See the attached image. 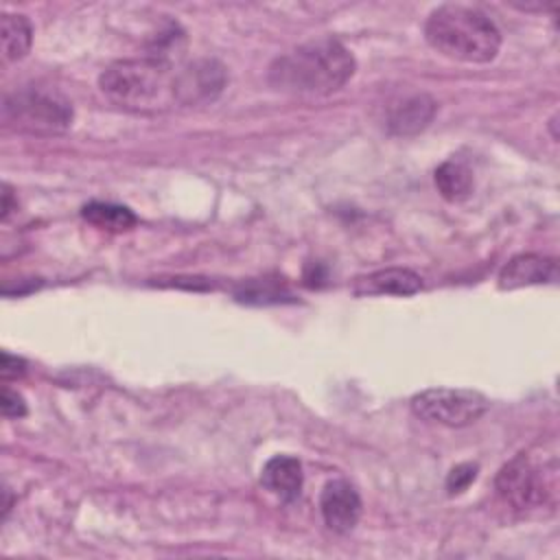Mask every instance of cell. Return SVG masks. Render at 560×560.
Returning <instances> with one entry per match:
<instances>
[{
  "mask_svg": "<svg viewBox=\"0 0 560 560\" xmlns=\"http://www.w3.org/2000/svg\"><path fill=\"white\" fill-rule=\"evenodd\" d=\"M225 68L217 59H197L177 70L179 107L212 103L225 88Z\"/></svg>",
  "mask_w": 560,
  "mask_h": 560,
  "instance_id": "obj_7",
  "label": "cell"
},
{
  "mask_svg": "<svg viewBox=\"0 0 560 560\" xmlns=\"http://www.w3.org/2000/svg\"><path fill=\"white\" fill-rule=\"evenodd\" d=\"M319 512L328 529L348 534L361 518V497L346 479H332L324 486L319 497Z\"/></svg>",
  "mask_w": 560,
  "mask_h": 560,
  "instance_id": "obj_8",
  "label": "cell"
},
{
  "mask_svg": "<svg viewBox=\"0 0 560 560\" xmlns=\"http://www.w3.org/2000/svg\"><path fill=\"white\" fill-rule=\"evenodd\" d=\"M477 477V464H459L446 477V490L451 494L464 492Z\"/></svg>",
  "mask_w": 560,
  "mask_h": 560,
  "instance_id": "obj_16",
  "label": "cell"
},
{
  "mask_svg": "<svg viewBox=\"0 0 560 560\" xmlns=\"http://www.w3.org/2000/svg\"><path fill=\"white\" fill-rule=\"evenodd\" d=\"M0 374H2L4 381L24 374V361L18 359V357H11L9 352H2V368H0Z\"/></svg>",
  "mask_w": 560,
  "mask_h": 560,
  "instance_id": "obj_18",
  "label": "cell"
},
{
  "mask_svg": "<svg viewBox=\"0 0 560 560\" xmlns=\"http://www.w3.org/2000/svg\"><path fill=\"white\" fill-rule=\"evenodd\" d=\"M558 276V267L553 258L540 256V254H521L514 256L499 273V287L501 289H521L529 284H542L553 282Z\"/></svg>",
  "mask_w": 560,
  "mask_h": 560,
  "instance_id": "obj_10",
  "label": "cell"
},
{
  "mask_svg": "<svg viewBox=\"0 0 560 560\" xmlns=\"http://www.w3.org/2000/svg\"><path fill=\"white\" fill-rule=\"evenodd\" d=\"M435 186L446 201H464L475 186L472 171L459 160H446L435 171Z\"/></svg>",
  "mask_w": 560,
  "mask_h": 560,
  "instance_id": "obj_13",
  "label": "cell"
},
{
  "mask_svg": "<svg viewBox=\"0 0 560 560\" xmlns=\"http://www.w3.org/2000/svg\"><path fill=\"white\" fill-rule=\"evenodd\" d=\"M422 289V280L411 269L389 267L359 280L357 295H413Z\"/></svg>",
  "mask_w": 560,
  "mask_h": 560,
  "instance_id": "obj_12",
  "label": "cell"
},
{
  "mask_svg": "<svg viewBox=\"0 0 560 560\" xmlns=\"http://www.w3.org/2000/svg\"><path fill=\"white\" fill-rule=\"evenodd\" d=\"M488 409V398L475 389L433 387L418 392L411 398V411L435 424L466 427L479 420Z\"/></svg>",
  "mask_w": 560,
  "mask_h": 560,
  "instance_id": "obj_6",
  "label": "cell"
},
{
  "mask_svg": "<svg viewBox=\"0 0 560 560\" xmlns=\"http://www.w3.org/2000/svg\"><path fill=\"white\" fill-rule=\"evenodd\" d=\"M177 70L171 61L158 57L120 59L109 63L101 77V92L122 109L138 114H160L179 107Z\"/></svg>",
  "mask_w": 560,
  "mask_h": 560,
  "instance_id": "obj_2",
  "label": "cell"
},
{
  "mask_svg": "<svg viewBox=\"0 0 560 560\" xmlns=\"http://www.w3.org/2000/svg\"><path fill=\"white\" fill-rule=\"evenodd\" d=\"M438 103L422 92L407 94L389 105L387 109V129L394 136H416L420 133L435 116Z\"/></svg>",
  "mask_w": 560,
  "mask_h": 560,
  "instance_id": "obj_9",
  "label": "cell"
},
{
  "mask_svg": "<svg viewBox=\"0 0 560 560\" xmlns=\"http://www.w3.org/2000/svg\"><path fill=\"white\" fill-rule=\"evenodd\" d=\"M0 37H2V57H4V61H18L31 48V39H33L31 22L24 15L2 13Z\"/></svg>",
  "mask_w": 560,
  "mask_h": 560,
  "instance_id": "obj_14",
  "label": "cell"
},
{
  "mask_svg": "<svg viewBox=\"0 0 560 560\" xmlns=\"http://www.w3.org/2000/svg\"><path fill=\"white\" fill-rule=\"evenodd\" d=\"M352 74V52L335 37H317L276 57L267 79L284 94L326 96L343 88Z\"/></svg>",
  "mask_w": 560,
  "mask_h": 560,
  "instance_id": "obj_1",
  "label": "cell"
},
{
  "mask_svg": "<svg viewBox=\"0 0 560 560\" xmlns=\"http://www.w3.org/2000/svg\"><path fill=\"white\" fill-rule=\"evenodd\" d=\"M424 37L440 55L464 63H488L499 55L501 33L477 7L442 4L424 22Z\"/></svg>",
  "mask_w": 560,
  "mask_h": 560,
  "instance_id": "obj_3",
  "label": "cell"
},
{
  "mask_svg": "<svg viewBox=\"0 0 560 560\" xmlns=\"http://www.w3.org/2000/svg\"><path fill=\"white\" fill-rule=\"evenodd\" d=\"M2 413L4 418H22L26 413L24 398L7 385L2 387Z\"/></svg>",
  "mask_w": 560,
  "mask_h": 560,
  "instance_id": "obj_17",
  "label": "cell"
},
{
  "mask_svg": "<svg viewBox=\"0 0 560 560\" xmlns=\"http://www.w3.org/2000/svg\"><path fill=\"white\" fill-rule=\"evenodd\" d=\"M497 494L518 512H553L558 503V462L556 455L521 453L497 475Z\"/></svg>",
  "mask_w": 560,
  "mask_h": 560,
  "instance_id": "obj_4",
  "label": "cell"
},
{
  "mask_svg": "<svg viewBox=\"0 0 560 560\" xmlns=\"http://www.w3.org/2000/svg\"><path fill=\"white\" fill-rule=\"evenodd\" d=\"M83 219L90 221L92 225L109 232H122L136 225V214L118 203H103V201H92L83 206L81 210Z\"/></svg>",
  "mask_w": 560,
  "mask_h": 560,
  "instance_id": "obj_15",
  "label": "cell"
},
{
  "mask_svg": "<svg viewBox=\"0 0 560 560\" xmlns=\"http://www.w3.org/2000/svg\"><path fill=\"white\" fill-rule=\"evenodd\" d=\"M2 116L13 129L35 136H57L72 125L74 109L57 90L26 85L4 98Z\"/></svg>",
  "mask_w": 560,
  "mask_h": 560,
  "instance_id": "obj_5",
  "label": "cell"
},
{
  "mask_svg": "<svg viewBox=\"0 0 560 560\" xmlns=\"http://www.w3.org/2000/svg\"><path fill=\"white\" fill-rule=\"evenodd\" d=\"M11 212V188L4 184V192H2V221H7Z\"/></svg>",
  "mask_w": 560,
  "mask_h": 560,
  "instance_id": "obj_19",
  "label": "cell"
},
{
  "mask_svg": "<svg viewBox=\"0 0 560 560\" xmlns=\"http://www.w3.org/2000/svg\"><path fill=\"white\" fill-rule=\"evenodd\" d=\"M302 464L291 455L271 457L260 470V483L282 501H293L302 492Z\"/></svg>",
  "mask_w": 560,
  "mask_h": 560,
  "instance_id": "obj_11",
  "label": "cell"
}]
</instances>
